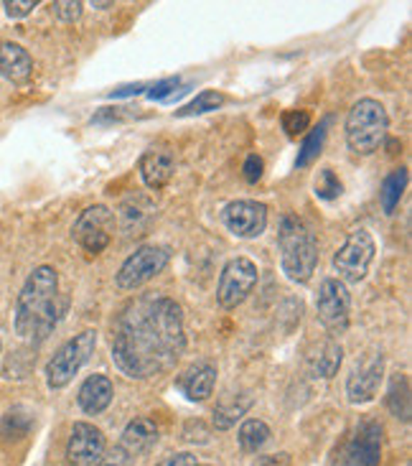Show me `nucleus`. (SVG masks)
Segmentation results:
<instances>
[{
	"instance_id": "obj_1",
	"label": "nucleus",
	"mask_w": 412,
	"mask_h": 466,
	"mask_svg": "<svg viewBox=\"0 0 412 466\" xmlns=\"http://www.w3.org/2000/svg\"><path fill=\"white\" fill-rule=\"evenodd\" d=\"M184 352V311L174 299L143 293L120 309L113 324V362L126 378L150 380L166 375Z\"/></svg>"
},
{
	"instance_id": "obj_2",
	"label": "nucleus",
	"mask_w": 412,
	"mask_h": 466,
	"mask_svg": "<svg viewBox=\"0 0 412 466\" xmlns=\"http://www.w3.org/2000/svg\"><path fill=\"white\" fill-rule=\"evenodd\" d=\"M66 301L59 296V273L51 265H38L25 278L15 299L13 329L21 339H46L64 314Z\"/></svg>"
},
{
	"instance_id": "obj_3",
	"label": "nucleus",
	"mask_w": 412,
	"mask_h": 466,
	"mask_svg": "<svg viewBox=\"0 0 412 466\" xmlns=\"http://www.w3.org/2000/svg\"><path fill=\"white\" fill-rule=\"evenodd\" d=\"M277 250H280V268L287 280L308 283L318 265V239L308 222L300 217L286 215L277 232Z\"/></svg>"
},
{
	"instance_id": "obj_4",
	"label": "nucleus",
	"mask_w": 412,
	"mask_h": 466,
	"mask_svg": "<svg viewBox=\"0 0 412 466\" xmlns=\"http://www.w3.org/2000/svg\"><path fill=\"white\" fill-rule=\"evenodd\" d=\"M389 130V117L385 105L372 97L354 102L347 123H344V133H347V146L351 153L357 156H372L379 151V146L385 143Z\"/></svg>"
},
{
	"instance_id": "obj_5",
	"label": "nucleus",
	"mask_w": 412,
	"mask_h": 466,
	"mask_svg": "<svg viewBox=\"0 0 412 466\" xmlns=\"http://www.w3.org/2000/svg\"><path fill=\"white\" fill-rule=\"evenodd\" d=\"M95 350H97V331L95 329H85V331L75 334L72 339L64 341L46 362V370H44L46 385L51 390H64L79 375V370L87 365Z\"/></svg>"
},
{
	"instance_id": "obj_6",
	"label": "nucleus",
	"mask_w": 412,
	"mask_h": 466,
	"mask_svg": "<svg viewBox=\"0 0 412 466\" xmlns=\"http://www.w3.org/2000/svg\"><path fill=\"white\" fill-rule=\"evenodd\" d=\"M377 258V242L369 229H354L334 255V273L344 283H359L367 278Z\"/></svg>"
},
{
	"instance_id": "obj_7",
	"label": "nucleus",
	"mask_w": 412,
	"mask_h": 466,
	"mask_svg": "<svg viewBox=\"0 0 412 466\" xmlns=\"http://www.w3.org/2000/svg\"><path fill=\"white\" fill-rule=\"evenodd\" d=\"M168 260H171V250L166 245H156V242L140 245L126 263L120 265V270L115 276V286L120 290L140 289L156 276H161Z\"/></svg>"
},
{
	"instance_id": "obj_8",
	"label": "nucleus",
	"mask_w": 412,
	"mask_h": 466,
	"mask_svg": "<svg viewBox=\"0 0 412 466\" xmlns=\"http://www.w3.org/2000/svg\"><path fill=\"white\" fill-rule=\"evenodd\" d=\"M316 314L328 334H344L351 321L349 286L338 278H324L316 293Z\"/></svg>"
},
{
	"instance_id": "obj_9",
	"label": "nucleus",
	"mask_w": 412,
	"mask_h": 466,
	"mask_svg": "<svg viewBox=\"0 0 412 466\" xmlns=\"http://www.w3.org/2000/svg\"><path fill=\"white\" fill-rule=\"evenodd\" d=\"M257 280H260L257 263H252L250 258H232L222 268V276L216 283V303L222 309H237L239 303L250 299Z\"/></svg>"
},
{
	"instance_id": "obj_10",
	"label": "nucleus",
	"mask_w": 412,
	"mask_h": 466,
	"mask_svg": "<svg viewBox=\"0 0 412 466\" xmlns=\"http://www.w3.org/2000/svg\"><path fill=\"white\" fill-rule=\"evenodd\" d=\"M115 235V215L110 207L105 204H92L82 215L76 217L72 238L75 242L89 255H100L107 250V245L113 242Z\"/></svg>"
},
{
	"instance_id": "obj_11",
	"label": "nucleus",
	"mask_w": 412,
	"mask_h": 466,
	"mask_svg": "<svg viewBox=\"0 0 412 466\" xmlns=\"http://www.w3.org/2000/svg\"><path fill=\"white\" fill-rule=\"evenodd\" d=\"M385 380V354L382 350L367 352L362 360H357V365L351 367L349 378H347V398L351 405L372 403L379 392V385Z\"/></svg>"
},
{
	"instance_id": "obj_12",
	"label": "nucleus",
	"mask_w": 412,
	"mask_h": 466,
	"mask_svg": "<svg viewBox=\"0 0 412 466\" xmlns=\"http://www.w3.org/2000/svg\"><path fill=\"white\" fill-rule=\"evenodd\" d=\"M225 228L239 239L260 238L267 228V207L255 199H237L229 202L222 212Z\"/></svg>"
},
{
	"instance_id": "obj_13",
	"label": "nucleus",
	"mask_w": 412,
	"mask_h": 466,
	"mask_svg": "<svg viewBox=\"0 0 412 466\" xmlns=\"http://www.w3.org/2000/svg\"><path fill=\"white\" fill-rule=\"evenodd\" d=\"M107 451V441L105 433L92 423L79 420L72 426L69 441H66V464L69 466H95L97 459Z\"/></svg>"
},
{
	"instance_id": "obj_14",
	"label": "nucleus",
	"mask_w": 412,
	"mask_h": 466,
	"mask_svg": "<svg viewBox=\"0 0 412 466\" xmlns=\"http://www.w3.org/2000/svg\"><path fill=\"white\" fill-rule=\"evenodd\" d=\"M382 459V426L364 420L347 449V466H379Z\"/></svg>"
},
{
	"instance_id": "obj_15",
	"label": "nucleus",
	"mask_w": 412,
	"mask_h": 466,
	"mask_svg": "<svg viewBox=\"0 0 412 466\" xmlns=\"http://www.w3.org/2000/svg\"><path fill=\"white\" fill-rule=\"evenodd\" d=\"M176 385H178V390L186 395V400L204 403L216 388V365L209 362V360H199L176 380Z\"/></svg>"
},
{
	"instance_id": "obj_16",
	"label": "nucleus",
	"mask_w": 412,
	"mask_h": 466,
	"mask_svg": "<svg viewBox=\"0 0 412 466\" xmlns=\"http://www.w3.org/2000/svg\"><path fill=\"white\" fill-rule=\"evenodd\" d=\"M140 178L153 191H161L176 171V156L168 148H148L140 158Z\"/></svg>"
},
{
	"instance_id": "obj_17",
	"label": "nucleus",
	"mask_w": 412,
	"mask_h": 466,
	"mask_svg": "<svg viewBox=\"0 0 412 466\" xmlns=\"http://www.w3.org/2000/svg\"><path fill=\"white\" fill-rule=\"evenodd\" d=\"M113 380L107 378V375H100V372L89 375V378L79 385V392H76V403H79V408H82L87 416H100V413H105V410L110 408V403H113Z\"/></svg>"
},
{
	"instance_id": "obj_18",
	"label": "nucleus",
	"mask_w": 412,
	"mask_h": 466,
	"mask_svg": "<svg viewBox=\"0 0 412 466\" xmlns=\"http://www.w3.org/2000/svg\"><path fill=\"white\" fill-rule=\"evenodd\" d=\"M34 75L31 54L15 41H0V76L11 85H25Z\"/></svg>"
},
{
	"instance_id": "obj_19",
	"label": "nucleus",
	"mask_w": 412,
	"mask_h": 466,
	"mask_svg": "<svg viewBox=\"0 0 412 466\" xmlns=\"http://www.w3.org/2000/svg\"><path fill=\"white\" fill-rule=\"evenodd\" d=\"M158 441V426H156V420H150V418H133L130 423L123 431V436H120V449H126L130 456H140L146 454L148 449H153Z\"/></svg>"
},
{
	"instance_id": "obj_20",
	"label": "nucleus",
	"mask_w": 412,
	"mask_h": 466,
	"mask_svg": "<svg viewBox=\"0 0 412 466\" xmlns=\"http://www.w3.org/2000/svg\"><path fill=\"white\" fill-rule=\"evenodd\" d=\"M255 403L250 392H232V395H225L216 408H214V429L216 431H229L232 426H237V420L247 416V410Z\"/></svg>"
},
{
	"instance_id": "obj_21",
	"label": "nucleus",
	"mask_w": 412,
	"mask_h": 466,
	"mask_svg": "<svg viewBox=\"0 0 412 466\" xmlns=\"http://www.w3.org/2000/svg\"><path fill=\"white\" fill-rule=\"evenodd\" d=\"M344 362V347L337 339L321 341L318 352L308 357V367H311V375L318 380H331L337 378L338 367Z\"/></svg>"
},
{
	"instance_id": "obj_22",
	"label": "nucleus",
	"mask_w": 412,
	"mask_h": 466,
	"mask_svg": "<svg viewBox=\"0 0 412 466\" xmlns=\"http://www.w3.org/2000/svg\"><path fill=\"white\" fill-rule=\"evenodd\" d=\"M407 168H395L389 171L385 181H382V189H379V204H382V212L385 215H392L397 207H400V199L405 189H407Z\"/></svg>"
},
{
	"instance_id": "obj_23",
	"label": "nucleus",
	"mask_w": 412,
	"mask_h": 466,
	"mask_svg": "<svg viewBox=\"0 0 412 466\" xmlns=\"http://www.w3.org/2000/svg\"><path fill=\"white\" fill-rule=\"evenodd\" d=\"M237 441L239 449L245 454H257L263 449L265 443L270 441V426L260 420V418H247L237 431Z\"/></svg>"
},
{
	"instance_id": "obj_24",
	"label": "nucleus",
	"mask_w": 412,
	"mask_h": 466,
	"mask_svg": "<svg viewBox=\"0 0 412 466\" xmlns=\"http://www.w3.org/2000/svg\"><path fill=\"white\" fill-rule=\"evenodd\" d=\"M387 405L395 418L410 420V380L407 375H395L392 385H389Z\"/></svg>"
},
{
	"instance_id": "obj_25",
	"label": "nucleus",
	"mask_w": 412,
	"mask_h": 466,
	"mask_svg": "<svg viewBox=\"0 0 412 466\" xmlns=\"http://www.w3.org/2000/svg\"><path fill=\"white\" fill-rule=\"evenodd\" d=\"M225 102L226 97L222 92H216V89H204V92H199L188 105H184L181 110H176V117H194V115L212 113V110H219Z\"/></svg>"
},
{
	"instance_id": "obj_26",
	"label": "nucleus",
	"mask_w": 412,
	"mask_h": 466,
	"mask_svg": "<svg viewBox=\"0 0 412 466\" xmlns=\"http://www.w3.org/2000/svg\"><path fill=\"white\" fill-rule=\"evenodd\" d=\"M328 123L331 120H324L318 127H313L311 133L306 136L303 140V146H300L298 151V158H296V166L298 168H306V166H311L318 156H321V148H324V140H326V133H328Z\"/></svg>"
},
{
	"instance_id": "obj_27",
	"label": "nucleus",
	"mask_w": 412,
	"mask_h": 466,
	"mask_svg": "<svg viewBox=\"0 0 412 466\" xmlns=\"http://www.w3.org/2000/svg\"><path fill=\"white\" fill-rule=\"evenodd\" d=\"M313 189H316V197H318V199L334 202V199H338V197L344 194V184H341V178L337 177V171L326 166V168H321V171L316 174Z\"/></svg>"
},
{
	"instance_id": "obj_28",
	"label": "nucleus",
	"mask_w": 412,
	"mask_h": 466,
	"mask_svg": "<svg viewBox=\"0 0 412 466\" xmlns=\"http://www.w3.org/2000/svg\"><path fill=\"white\" fill-rule=\"evenodd\" d=\"M28 429H31V416L24 413L21 408H15V410H11L8 416L3 418V423H0V436L15 441V439H24L25 433H28Z\"/></svg>"
},
{
	"instance_id": "obj_29",
	"label": "nucleus",
	"mask_w": 412,
	"mask_h": 466,
	"mask_svg": "<svg viewBox=\"0 0 412 466\" xmlns=\"http://www.w3.org/2000/svg\"><path fill=\"white\" fill-rule=\"evenodd\" d=\"M280 126L286 130L287 138H298L311 127V115L308 110H286L280 117Z\"/></svg>"
},
{
	"instance_id": "obj_30",
	"label": "nucleus",
	"mask_w": 412,
	"mask_h": 466,
	"mask_svg": "<svg viewBox=\"0 0 412 466\" xmlns=\"http://www.w3.org/2000/svg\"><path fill=\"white\" fill-rule=\"evenodd\" d=\"M85 13V3L82 0H56L54 3V15L62 21V24H75L82 18Z\"/></svg>"
},
{
	"instance_id": "obj_31",
	"label": "nucleus",
	"mask_w": 412,
	"mask_h": 466,
	"mask_svg": "<svg viewBox=\"0 0 412 466\" xmlns=\"http://www.w3.org/2000/svg\"><path fill=\"white\" fill-rule=\"evenodd\" d=\"M181 92H184L181 89V79L178 76H168V79H163V82L148 89V97L150 100H171V97L181 95Z\"/></svg>"
},
{
	"instance_id": "obj_32",
	"label": "nucleus",
	"mask_w": 412,
	"mask_h": 466,
	"mask_svg": "<svg viewBox=\"0 0 412 466\" xmlns=\"http://www.w3.org/2000/svg\"><path fill=\"white\" fill-rule=\"evenodd\" d=\"M136 456H130L126 449H120V446H115L110 451H105V454L97 459V464L95 466H136Z\"/></svg>"
},
{
	"instance_id": "obj_33",
	"label": "nucleus",
	"mask_w": 412,
	"mask_h": 466,
	"mask_svg": "<svg viewBox=\"0 0 412 466\" xmlns=\"http://www.w3.org/2000/svg\"><path fill=\"white\" fill-rule=\"evenodd\" d=\"M263 158L257 156V153H250L247 156V161H245V166H242V177H245V181L247 184H257L260 178H263Z\"/></svg>"
},
{
	"instance_id": "obj_34",
	"label": "nucleus",
	"mask_w": 412,
	"mask_h": 466,
	"mask_svg": "<svg viewBox=\"0 0 412 466\" xmlns=\"http://www.w3.org/2000/svg\"><path fill=\"white\" fill-rule=\"evenodd\" d=\"M3 8L8 18H25L34 8H38V0H5Z\"/></svg>"
},
{
	"instance_id": "obj_35",
	"label": "nucleus",
	"mask_w": 412,
	"mask_h": 466,
	"mask_svg": "<svg viewBox=\"0 0 412 466\" xmlns=\"http://www.w3.org/2000/svg\"><path fill=\"white\" fill-rule=\"evenodd\" d=\"M209 429L204 426V420H188L186 429H184V439L188 443H206L209 441Z\"/></svg>"
},
{
	"instance_id": "obj_36",
	"label": "nucleus",
	"mask_w": 412,
	"mask_h": 466,
	"mask_svg": "<svg viewBox=\"0 0 412 466\" xmlns=\"http://www.w3.org/2000/svg\"><path fill=\"white\" fill-rule=\"evenodd\" d=\"M158 466H196V456L188 451H178V454L166 456Z\"/></svg>"
},
{
	"instance_id": "obj_37",
	"label": "nucleus",
	"mask_w": 412,
	"mask_h": 466,
	"mask_svg": "<svg viewBox=\"0 0 412 466\" xmlns=\"http://www.w3.org/2000/svg\"><path fill=\"white\" fill-rule=\"evenodd\" d=\"M113 120H123V110L120 107H102L100 113L92 117V123H113Z\"/></svg>"
},
{
	"instance_id": "obj_38",
	"label": "nucleus",
	"mask_w": 412,
	"mask_h": 466,
	"mask_svg": "<svg viewBox=\"0 0 412 466\" xmlns=\"http://www.w3.org/2000/svg\"><path fill=\"white\" fill-rule=\"evenodd\" d=\"M252 466H290V454H270V456H260L257 461Z\"/></svg>"
},
{
	"instance_id": "obj_39",
	"label": "nucleus",
	"mask_w": 412,
	"mask_h": 466,
	"mask_svg": "<svg viewBox=\"0 0 412 466\" xmlns=\"http://www.w3.org/2000/svg\"><path fill=\"white\" fill-rule=\"evenodd\" d=\"M143 89V85H136V87H123L117 89V92H113V97H126V95H137Z\"/></svg>"
},
{
	"instance_id": "obj_40",
	"label": "nucleus",
	"mask_w": 412,
	"mask_h": 466,
	"mask_svg": "<svg viewBox=\"0 0 412 466\" xmlns=\"http://www.w3.org/2000/svg\"><path fill=\"white\" fill-rule=\"evenodd\" d=\"M196 466H209V464H196Z\"/></svg>"
},
{
	"instance_id": "obj_41",
	"label": "nucleus",
	"mask_w": 412,
	"mask_h": 466,
	"mask_svg": "<svg viewBox=\"0 0 412 466\" xmlns=\"http://www.w3.org/2000/svg\"><path fill=\"white\" fill-rule=\"evenodd\" d=\"M0 350H3V344H0Z\"/></svg>"
},
{
	"instance_id": "obj_42",
	"label": "nucleus",
	"mask_w": 412,
	"mask_h": 466,
	"mask_svg": "<svg viewBox=\"0 0 412 466\" xmlns=\"http://www.w3.org/2000/svg\"><path fill=\"white\" fill-rule=\"evenodd\" d=\"M405 466H410V464H405Z\"/></svg>"
}]
</instances>
